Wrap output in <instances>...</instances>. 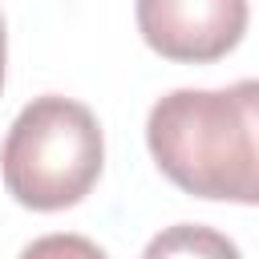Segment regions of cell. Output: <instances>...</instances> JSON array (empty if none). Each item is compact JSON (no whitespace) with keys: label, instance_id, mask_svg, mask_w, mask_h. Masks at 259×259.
Wrapping results in <instances>:
<instances>
[{"label":"cell","instance_id":"1","mask_svg":"<svg viewBox=\"0 0 259 259\" xmlns=\"http://www.w3.org/2000/svg\"><path fill=\"white\" fill-rule=\"evenodd\" d=\"M146 146L178 190L259 206V77L166 93L146 117Z\"/></svg>","mask_w":259,"mask_h":259},{"label":"cell","instance_id":"2","mask_svg":"<svg viewBox=\"0 0 259 259\" xmlns=\"http://www.w3.org/2000/svg\"><path fill=\"white\" fill-rule=\"evenodd\" d=\"M105 142L97 117L73 101L45 93L28 101L0 150V174L8 194L28 210L77 206L101 178Z\"/></svg>","mask_w":259,"mask_h":259},{"label":"cell","instance_id":"3","mask_svg":"<svg viewBox=\"0 0 259 259\" xmlns=\"http://www.w3.org/2000/svg\"><path fill=\"white\" fill-rule=\"evenodd\" d=\"M247 0H138L142 40L182 65L227 57L247 32Z\"/></svg>","mask_w":259,"mask_h":259},{"label":"cell","instance_id":"4","mask_svg":"<svg viewBox=\"0 0 259 259\" xmlns=\"http://www.w3.org/2000/svg\"><path fill=\"white\" fill-rule=\"evenodd\" d=\"M142 259H243L239 247L214 231V227H198V223H174L166 231H158Z\"/></svg>","mask_w":259,"mask_h":259},{"label":"cell","instance_id":"5","mask_svg":"<svg viewBox=\"0 0 259 259\" xmlns=\"http://www.w3.org/2000/svg\"><path fill=\"white\" fill-rule=\"evenodd\" d=\"M20 259H109V255L85 235H40L20 251Z\"/></svg>","mask_w":259,"mask_h":259},{"label":"cell","instance_id":"6","mask_svg":"<svg viewBox=\"0 0 259 259\" xmlns=\"http://www.w3.org/2000/svg\"><path fill=\"white\" fill-rule=\"evenodd\" d=\"M4 61H8V36H4V16H0V89H4Z\"/></svg>","mask_w":259,"mask_h":259}]
</instances>
